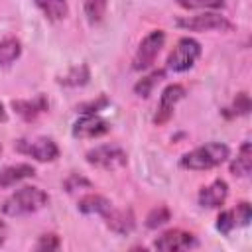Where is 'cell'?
<instances>
[{"label":"cell","mask_w":252,"mask_h":252,"mask_svg":"<svg viewBox=\"0 0 252 252\" xmlns=\"http://www.w3.org/2000/svg\"><path fill=\"white\" fill-rule=\"evenodd\" d=\"M250 110V98L246 93H238L232 102V114H248Z\"/></svg>","instance_id":"4316f807"},{"label":"cell","mask_w":252,"mask_h":252,"mask_svg":"<svg viewBox=\"0 0 252 252\" xmlns=\"http://www.w3.org/2000/svg\"><path fill=\"white\" fill-rule=\"evenodd\" d=\"M234 215H236V222L242 224V226H246L250 222V205L246 201L238 203L236 209H234Z\"/></svg>","instance_id":"f1b7e54d"},{"label":"cell","mask_w":252,"mask_h":252,"mask_svg":"<svg viewBox=\"0 0 252 252\" xmlns=\"http://www.w3.org/2000/svg\"><path fill=\"white\" fill-rule=\"evenodd\" d=\"M108 130H110L108 122L96 114H83L73 124V136L75 138H98V136H104Z\"/></svg>","instance_id":"30bf717a"},{"label":"cell","mask_w":252,"mask_h":252,"mask_svg":"<svg viewBox=\"0 0 252 252\" xmlns=\"http://www.w3.org/2000/svg\"><path fill=\"white\" fill-rule=\"evenodd\" d=\"M35 175V167L32 163H14V165H6L4 169H0V187L8 189L12 185H16L18 181L30 179Z\"/></svg>","instance_id":"5bb4252c"},{"label":"cell","mask_w":252,"mask_h":252,"mask_svg":"<svg viewBox=\"0 0 252 252\" xmlns=\"http://www.w3.org/2000/svg\"><path fill=\"white\" fill-rule=\"evenodd\" d=\"M234 226H238L234 211H222V213L219 215V219H217V228H219L222 234H228Z\"/></svg>","instance_id":"cb8c5ba5"},{"label":"cell","mask_w":252,"mask_h":252,"mask_svg":"<svg viewBox=\"0 0 252 252\" xmlns=\"http://www.w3.org/2000/svg\"><path fill=\"white\" fill-rule=\"evenodd\" d=\"M0 154H2V146H0Z\"/></svg>","instance_id":"1f68e13d"},{"label":"cell","mask_w":252,"mask_h":252,"mask_svg":"<svg viewBox=\"0 0 252 252\" xmlns=\"http://www.w3.org/2000/svg\"><path fill=\"white\" fill-rule=\"evenodd\" d=\"M47 201H49V197L43 189L26 185V187L14 191L4 201L2 211L8 217H22V215H30V213H35V211L43 209L47 205Z\"/></svg>","instance_id":"6da1fadb"},{"label":"cell","mask_w":252,"mask_h":252,"mask_svg":"<svg viewBox=\"0 0 252 252\" xmlns=\"http://www.w3.org/2000/svg\"><path fill=\"white\" fill-rule=\"evenodd\" d=\"M154 246L161 252H177V250H189L193 246H197V238L187 232V230H181V228H171L167 232H163L156 242Z\"/></svg>","instance_id":"ba28073f"},{"label":"cell","mask_w":252,"mask_h":252,"mask_svg":"<svg viewBox=\"0 0 252 252\" xmlns=\"http://www.w3.org/2000/svg\"><path fill=\"white\" fill-rule=\"evenodd\" d=\"M16 152L30 156L37 161H53L59 158V148L57 144L47 138V136H37V138H20L14 144Z\"/></svg>","instance_id":"8992f818"},{"label":"cell","mask_w":252,"mask_h":252,"mask_svg":"<svg viewBox=\"0 0 252 252\" xmlns=\"http://www.w3.org/2000/svg\"><path fill=\"white\" fill-rule=\"evenodd\" d=\"M163 43H165V33H163V30H152V32L140 41V45H138V49H136V53H134V59H132V67H134L136 71H144V69L152 67L154 61H156V57H158V53L161 51Z\"/></svg>","instance_id":"5b68a950"},{"label":"cell","mask_w":252,"mask_h":252,"mask_svg":"<svg viewBox=\"0 0 252 252\" xmlns=\"http://www.w3.org/2000/svg\"><path fill=\"white\" fill-rule=\"evenodd\" d=\"M106 4L108 0H83V10L87 20L91 24H98L106 14Z\"/></svg>","instance_id":"ffe728a7"},{"label":"cell","mask_w":252,"mask_h":252,"mask_svg":"<svg viewBox=\"0 0 252 252\" xmlns=\"http://www.w3.org/2000/svg\"><path fill=\"white\" fill-rule=\"evenodd\" d=\"M169 217H171L169 209H167L165 205H159V207H156V209H152V211L148 213V217H146V226H148V228H158V226L165 224V222L169 220Z\"/></svg>","instance_id":"7402d4cb"},{"label":"cell","mask_w":252,"mask_h":252,"mask_svg":"<svg viewBox=\"0 0 252 252\" xmlns=\"http://www.w3.org/2000/svg\"><path fill=\"white\" fill-rule=\"evenodd\" d=\"M228 154H230V150H228L226 144H222V142H209V144H203V146L187 152L181 158V167L193 169V171L213 169V167L220 165L228 158Z\"/></svg>","instance_id":"7a4b0ae2"},{"label":"cell","mask_w":252,"mask_h":252,"mask_svg":"<svg viewBox=\"0 0 252 252\" xmlns=\"http://www.w3.org/2000/svg\"><path fill=\"white\" fill-rule=\"evenodd\" d=\"M12 108L16 110L18 116H22L24 120H35L41 112H45L49 108V102L43 94H37L33 98H18V100H12Z\"/></svg>","instance_id":"7c38bea8"},{"label":"cell","mask_w":252,"mask_h":252,"mask_svg":"<svg viewBox=\"0 0 252 252\" xmlns=\"http://www.w3.org/2000/svg\"><path fill=\"white\" fill-rule=\"evenodd\" d=\"M22 55V43L16 37H6L0 41V65L8 67Z\"/></svg>","instance_id":"ac0fdd59"},{"label":"cell","mask_w":252,"mask_h":252,"mask_svg":"<svg viewBox=\"0 0 252 252\" xmlns=\"http://www.w3.org/2000/svg\"><path fill=\"white\" fill-rule=\"evenodd\" d=\"M87 161L100 169H120L128 163V156L120 146L114 144H102L87 152Z\"/></svg>","instance_id":"52a82bcc"},{"label":"cell","mask_w":252,"mask_h":252,"mask_svg":"<svg viewBox=\"0 0 252 252\" xmlns=\"http://www.w3.org/2000/svg\"><path fill=\"white\" fill-rule=\"evenodd\" d=\"M6 120V110H4V104L0 102V122H4Z\"/></svg>","instance_id":"4dcf8cb0"},{"label":"cell","mask_w":252,"mask_h":252,"mask_svg":"<svg viewBox=\"0 0 252 252\" xmlns=\"http://www.w3.org/2000/svg\"><path fill=\"white\" fill-rule=\"evenodd\" d=\"M108 104V100H106V96H100L98 100H91V102H85V104H81V106H77V110H81L83 114H94V112H98L102 106H106Z\"/></svg>","instance_id":"83f0119b"},{"label":"cell","mask_w":252,"mask_h":252,"mask_svg":"<svg viewBox=\"0 0 252 252\" xmlns=\"http://www.w3.org/2000/svg\"><path fill=\"white\" fill-rule=\"evenodd\" d=\"M163 75H165V71L163 69H158V71H154V73H150L148 77H144V79H140L136 85H134V93L138 94V96H150V93H152V89H154V85L159 81V79H163Z\"/></svg>","instance_id":"44dd1931"},{"label":"cell","mask_w":252,"mask_h":252,"mask_svg":"<svg viewBox=\"0 0 252 252\" xmlns=\"http://www.w3.org/2000/svg\"><path fill=\"white\" fill-rule=\"evenodd\" d=\"M226 195H228V185L226 181L222 179H215L211 185L203 187L199 191V205L201 207H207V209H217L220 207L224 201H226Z\"/></svg>","instance_id":"8fae6325"},{"label":"cell","mask_w":252,"mask_h":252,"mask_svg":"<svg viewBox=\"0 0 252 252\" xmlns=\"http://www.w3.org/2000/svg\"><path fill=\"white\" fill-rule=\"evenodd\" d=\"M102 219L106 220V226L110 230H114L116 234H128L134 228V215L130 209H114L110 207V211L106 215H102Z\"/></svg>","instance_id":"4fadbf2b"},{"label":"cell","mask_w":252,"mask_h":252,"mask_svg":"<svg viewBox=\"0 0 252 252\" xmlns=\"http://www.w3.org/2000/svg\"><path fill=\"white\" fill-rule=\"evenodd\" d=\"M175 26L181 30H187V32H228L232 28V24L224 16L215 14V12L177 18Z\"/></svg>","instance_id":"277c9868"},{"label":"cell","mask_w":252,"mask_h":252,"mask_svg":"<svg viewBox=\"0 0 252 252\" xmlns=\"http://www.w3.org/2000/svg\"><path fill=\"white\" fill-rule=\"evenodd\" d=\"M181 8L187 10H197V8H211V10H219L224 8V0H175Z\"/></svg>","instance_id":"603a6c76"},{"label":"cell","mask_w":252,"mask_h":252,"mask_svg":"<svg viewBox=\"0 0 252 252\" xmlns=\"http://www.w3.org/2000/svg\"><path fill=\"white\" fill-rule=\"evenodd\" d=\"M63 187H65L69 193H73V191H77V189H81V187H91V181H89V179H85L83 175L71 173V175L63 181Z\"/></svg>","instance_id":"484cf974"},{"label":"cell","mask_w":252,"mask_h":252,"mask_svg":"<svg viewBox=\"0 0 252 252\" xmlns=\"http://www.w3.org/2000/svg\"><path fill=\"white\" fill-rule=\"evenodd\" d=\"M77 207H79V211L85 213V215H100V217H102V215H106V213L110 211L112 203H110L106 197H102V195L91 193V195L81 197L79 203H77Z\"/></svg>","instance_id":"9a60e30c"},{"label":"cell","mask_w":252,"mask_h":252,"mask_svg":"<svg viewBox=\"0 0 252 252\" xmlns=\"http://www.w3.org/2000/svg\"><path fill=\"white\" fill-rule=\"evenodd\" d=\"M89 79H91L89 67H87L85 63H81V65L71 67V71H69L65 77H61L59 83L65 85V87H83V85L89 83Z\"/></svg>","instance_id":"d6986e66"},{"label":"cell","mask_w":252,"mask_h":252,"mask_svg":"<svg viewBox=\"0 0 252 252\" xmlns=\"http://www.w3.org/2000/svg\"><path fill=\"white\" fill-rule=\"evenodd\" d=\"M6 234H8V228H6V224L0 220V246H2L4 240H6Z\"/></svg>","instance_id":"f546056e"},{"label":"cell","mask_w":252,"mask_h":252,"mask_svg":"<svg viewBox=\"0 0 252 252\" xmlns=\"http://www.w3.org/2000/svg\"><path fill=\"white\" fill-rule=\"evenodd\" d=\"M59 246H61V240H59V236L53 234V232L41 234L39 240L35 242V250H39V252H51V250H57Z\"/></svg>","instance_id":"d4e9b609"},{"label":"cell","mask_w":252,"mask_h":252,"mask_svg":"<svg viewBox=\"0 0 252 252\" xmlns=\"http://www.w3.org/2000/svg\"><path fill=\"white\" fill-rule=\"evenodd\" d=\"M185 96V89L181 85H167L163 91H161V96H159V106H158V112L154 116V122L156 124H163L171 118L173 114V106Z\"/></svg>","instance_id":"9c48e42d"},{"label":"cell","mask_w":252,"mask_h":252,"mask_svg":"<svg viewBox=\"0 0 252 252\" xmlns=\"http://www.w3.org/2000/svg\"><path fill=\"white\" fill-rule=\"evenodd\" d=\"M201 55V43L193 37H181L167 57V69L173 73L189 71Z\"/></svg>","instance_id":"3957f363"},{"label":"cell","mask_w":252,"mask_h":252,"mask_svg":"<svg viewBox=\"0 0 252 252\" xmlns=\"http://www.w3.org/2000/svg\"><path fill=\"white\" fill-rule=\"evenodd\" d=\"M33 2L43 12V16L51 22H59L69 14L67 0H33Z\"/></svg>","instance_id":"e0dca14e"},{"label":"cell","mask_w":252,"mask_h":252,"mask_svg":"<svg viewBox=\"0 0 252 252\" xmlns=\"http://www.w3.org/2000/svg\"><path fill=\"white\" fill-rule=\"evenodd\" d=\"M252 169V146L250 142H244L238 148L236 158L230 161V173L234 177H248Z\"/></svg>","instance_id":"2e32d148"}]
</instances>
